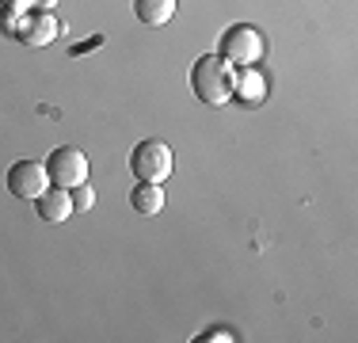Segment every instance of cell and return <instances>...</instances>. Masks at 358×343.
<instances>
[{
    "mask_svg": "<svg viewBox=\"0 0 358 343\" xmlns=\"http://www.w3.org/2000/svg\"><path fill=\"white\" fill-rule=\"evenodd\" d=\"M50 187V176H46V164L42 160H15L8 168V191L23 202H35L42 191Z\"/></svg>",
    "mask_w": 358,
    "mask_h": 343,
    "instance_id": "obj_5",
    "label": "cell"
},
{
    "mask_svg": "<svg viewBox=\"0 0 358 343\" xmlns=\"http://www.w3.org/2000/svg\"><path fill=\"white\" fill-rule=\"evenodd\" d=\"M69 199H73V214H80V210H92V206H96V191H92V183H76L69 191Z\"/></svg>",
    "mask_w": 358,
    "mask_h": 343,
    "instance_id": "obj_11",
    "label": "cell"
},
{
    "mask_svg": "<svg viewBox=\"0 0 358 343\" xmlns=\"http://www.w3.org/2000/svg\"><path fill=\"white\" fill-rule=\"evenodd\" d=\"M130 206L141 218H157L164 210V183H138L130 191Z\"/></svg>",
    "mask_w": 358,
    "mask_h": 343,
    "instance_id": "obj_8",
    "label": "cell"
},
{
    "mask_svg": "<svg viewBox=\"0 0 358 343\" xmlns=\"http://www.w3.org/2000/svg\"><path fill=\"white\" fill-rule=\"evenodd\" d=\"M191 92L199 96L206 107H221L233 99V65L217 54H202L191 65Z\"/></svg>",
    "mask_w": 358,
    "mask_h": 343,
    "instance_id": "obj_1",
    "label": "cell"
},
{
    "mask_svg": "<svg viewBox=\"0 0 358 343\" xmlns=\"http://www.w3.org/2000/svg\"><path fill=\"white\" fill-rule=\"evenodd\" d=\"M35 210H38L42 221L57 225V221H65V218L73 214V199H69V191H65V187H54V183H50L46 191L35 199Z\"/></svg>",
    "mask_w": 358,
    "mask_h": 343,
    "instance_id": "obj_7",
    "label": "cell"
},
{
    "mask_svg": "<svg viewBox=\"0 0 358 343\" xmlns=\"http://www.w3.org/2000/svg\"><path fill=\"white\" fill-rule=\"evenodd\" d=\"M8 4H12V0H0V12H4V8H8Z\"/></svg>",
    "mask_w": 358,
    "mask_h": 343,
    "instance_id": "obj_14",
    "label": "cell"
},
{
    "mask_svg": "<svg viewBox=\"0 0 358 343\" xmlns=\"http://www.w3.org/2000/svg\"><path fill=\"white\" fill-rule=\"evenodd\" d=\"M57 31L62 27H57L54 12H46V8H31V12H23L15 38H20L23 46H50V42L57 38Z\"/></svg>",
    "mask_w": 358,
    "mask_h": 343,
    "instance_id": "obj_6",
    "label": "cell"
},
{
    "mask_svg": "<svg viewBox=\"0 0 358 343\" xmlns=\"http://www.w3.org/2000/svg\"><path fill=\"white\" fill-rule=\"evenodd\" d=\"M210 340L229 343V340H233V332H229V328H210V332H202V336H199V343H210Z\"/></svg>",
    "mask_w": 358,
    "mask_h": 343,
    "instance_id": "obj_12",
    "label": "cell"
},
{
    "mask_svg": "<svg viewBox=\"0 0 358 343\" xmlns=\"http://www.w3.org/2000/svg\"><path fill=\"white\" fill-rule=\"evenodd\" d=\"M217 57H225L233 69H252L263 57V34L255 31L252 23H236V27L221 31Z\"/></svg>",
    "mask_w": 358,
    "mask_h": 343,
    "instance_id": "obj_3",
    "label": "cell"
},
{
    "mask_svg": "<svg viewBox=\"0 0 358 343\" xmlns=\"http://www.w3.org/2000/svg\"><path fill=\"white\" fill-rule=\"evenodd\" d=\"M46 176L54 187H65V191H73L76 183H88L92 176V164H88V153L76 149V145H57L54 153H50L46 160Z\"/></svg>",
    "mask_w": 358,
    "mask_h": 343,
    "instance_id": "obj_4",
    "label": "cell"
},
{
    "mask_svg": "<svg viewBox=\"0 0 358 343\" xmlns=\"http://www.w3.org/2000/svg\"><path fill=\"white\" fill-rule=\"evenodd\" d=\"M267 96V84H263V76L252 69H233V99L241 103H259Z\"/></svg>",
    "mask_w": 358,
    "mask_h": 343,
    "instance_id": "obj_9",
    "label": "cell"
},
{
    "mask_svg": "<svg viewBox=\"0 0 358 343\" xmlns=\"http://www.w3.org/2000/svg\"><path fill=\"white\" fill-rule=\"evenodd\" d=\"M134 15L145 27H164L176 15V0H134Z\"/></svg>",
    "mask_w": 358,
    "mask_h": 343,
    "instance_id": "obj_10",
    "label": "cell"
},
{
    "mask_svg": "<svg viewBox=\"0 0 358 343\" xmlns=\"http://www.w3.org/2000/svg\"><path fill=\"white\" fill-rule=\"evenodd\" d=\"M176 168V157L160 137H145L134 145L130 153V172L138 176V183H164Z\"/></svg>",
    "mask_w": 358,
    "mask_h": 343,
    "instance_id": "obj_2",
    "label": "cell"
},
{
    "mask_svg": "<svg viewBox=\"0 0 358 343\" xmlns=\"http://www.w3.org/2000/svg\"><path fill=\"white\" fill-rule=\"evenodd\" d=\"M57 4H62V0H38V8H46V12H54Z\"/></svg>",
    "mask_w": 358,
    "mask_h": 343,
    "instance_id": "obj_13",
    "label": "cell"
}]
</instances>
